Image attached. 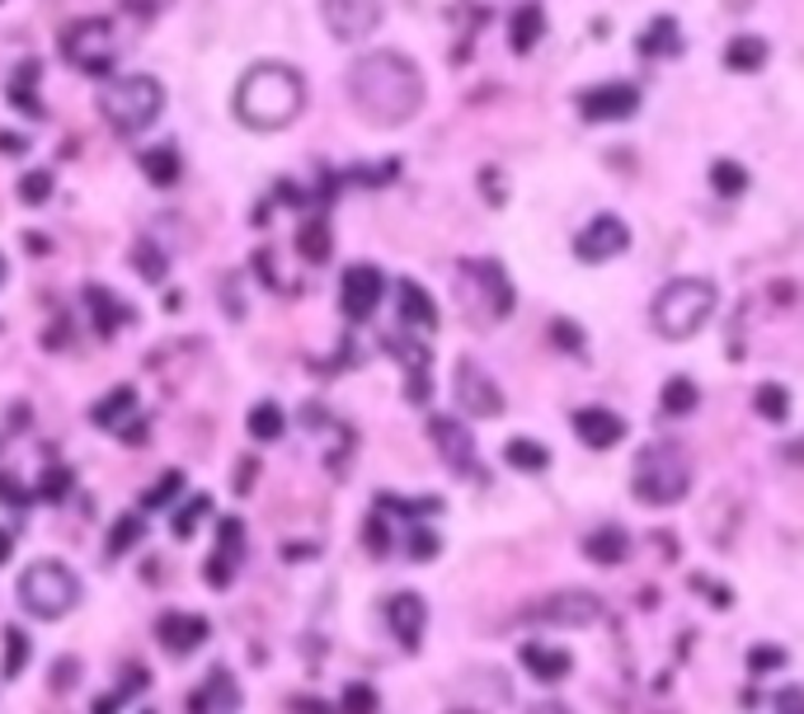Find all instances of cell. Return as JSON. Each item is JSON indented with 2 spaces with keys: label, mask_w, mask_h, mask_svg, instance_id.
I'll list each match as a JSON object with an SVG mask.
<instances>
[{
  "label": "cell",
  "mask_w": 804,
  "mask_h": 714,
  "mask_svg": "<svg viewBox=\"0 0 804 714\" xmlns=\"http://www.w3.org/2000/svg\"><path fill=\"white\" fill-rule=\"evenodd\" d=\"M306 109V81L283 62H259L235 85V118L250 132H283Z\"/></svg>",
  "instance_id": "obj_2"
},
{
  "label": "cell",
  "mask_w": 804,
  "mask_h": 714,
  "mask_svg": "<svg viewBox=\"0 0 804 714\" xmlns=\"http://www.w3.org/2000/svg\"><path fill=\"white\" fill-rule=\"evenodd\" d=\"M503 461L513 470H522V475H541L546 466H551V451H546L541 442H532V438H513L503 447Z\"/></svg>",
  "instance_id": "obj_29"
},
{
  "label": "cell",
  "mask_w": 804,
  "mask_h": 714,
  "mask_svg": "<svg viewBox=\"0 0 804 714\" xmlns=\"http://www.w3.org/2000/svg\"><path fill=\"white\" fill-rule=\"evenodd\" d=\"M480 296H485V325L503 320L513 310V287H508V273L499 264H466L461 268V310L480 315Z\"/></svg>",
  "instance_id": "obj_8"
},
{
  "label": "cell",
  "mask_w": 804,
  "mask_h": 714,
  "mask_svg": "<svg viewBox=\"0 0 804 714\" xmlns=\"http://www.w3.org/2000/svg\"><path fill=\"white\" fill-rule=\"evenodd\" d=\"M386 512H405V518H424V512H442V499H415V503H405V499H390V493H381L377 499Z\"/></svg>",
  "instance_id": "obj_45"
},
{
  "label": "cell",
  "mask_w": 804,
  "mask_h": 714,
  "mask_svg": "<svg viewBox=\"0 0 804 714\" xmlns=\"http://www.w3.org/2000/svg\"><path fill=\"white\" fill-rule=\"evenodd\" d=\"M142 174L151 178L155 188H174V184H180V174H184L180 151H174V146H151V151H142Z\"/></svg>",
  "instance_id": "obj_24"
},
{
  "label": "cell",
  "mask_w": 804,
  "mask_h": 714,
  "mask_svg": "<svg viewBox=\"0 0 804 714\" xmlns=\"http://www.w3.org/2000/svg\"><path fill=\"white\" fill-rule=\"evenodd\" d=\"M386 621H390V634L400 640V649L415 653L424 644V625H428V606L419 592H396V598L386 602Z\"/></svg>",
  "instance_id": "obj_17"
},
{
  "label": "cell",
  "mask_w": 804,
  "mask_h": 714,
  "mask_svg": "<svg viewBox=\"0 0 804 714\" xmlns=\"http://www.w3.org/2000/svg\"><path fill=\"white\" fill-rule=\"evenodd\" d=\"M339 705H344V714H377V691L367 682H348Z\"/></svg>",
  "instance_id": "obj_43"
},
{
  "label": "cell",
  "mask_w": 804,
  "mask_h": 714,
  "mask_svg": "<svg viewBox=\"0 0 804 714\" xmlns=\"http://www.w3.org/2000/svg\"><path fill=\"white\" fill-rule=\"evenodd\" d=\"M772 705H776V714H804V686H781Z\"/></svg>",
  "instance_id": "obj_50"
},
{
  "label": "cell",
  "mask_w": 804,
  "mask_h": 714,
  "mask_svg": "<svg viewBox=\"0 0 804 714\" xmlns=\"http://www.w3.org/2000/svg\"><path fill=\"white\" fill-rule=\"evenodd\" d=\"M24 245H29V254H48V241H43V235H24Z\"/></svg>",
  "instance_id": "obj_57"
},
{
  "label": "cell",
  "mask_w": 804,
  "mask_h": 714,
  "mask_svg": "<svg viewBox=\"0 0 804 714\" xmlns=\"http://www.w3.org/2000/svg\"><path fill=\"white\" fill-rule=\"evenodd\" d=\"M363 536H367V550H372V554H386V545H390V536H386V527H381V518H372V522H367V531H363Z\"/></svg>",
  "instance_id": "obj_51"
},
{
  "label": "cell",
  "mask_w": 804,
  "mask_h": 714,
  "mask_svg": "<svg viewBox=\"0 0 804 714\" xmlns=\"http://www.w3.org/2000/svg\"><path fill=\"white\" fill-rule=\"evenodd\" d=\"M640 52L644 57H678L682 52V33H678V19L673 14H659L650 29L640 38Z\"/></svg>",
  "instance_id": "obj_26"
},
{
  "label": "cell",
  "mask_w": 804,
  "mask_h": 714,
  "mask_svg": "<svg viewBox=\"0 0 804 714\" xmlns=\"http://www.w3.org/2000/svg\"><path fill=\"white\" fill-rule=\"evenodd\" d=\"M424 71L405 52H367L348 67V99L372 128H400L424 109Z\"/></svg>",
  "instance_id": "obj_1"
},
{
  "label": "cell",
  "mask_w": 804,
  "mask_h": 714,
  "mask_svg": "<svg viewBox=\"0 0 804 714\" xmlns=\"http://www.w3.org/2000/svg\"><path fill=\"white\" fill-rule=\"evenodd\" d=\"M29 659H33V644H29V634L24 630H6V677H19V672L29 667Z\"/></svg>",
  "instance_id": "obj_39"
},
{
  "label": "cell",
  "mask_w": 804,
  "mask_h": 714,
  "mask_svg": "<svg viewBox=\"0 0 804 714\" xmlns=\"http://www.w3.org/2000/svg\"><path fill=\"white\" fill-rule=\"evenodd\" d=\"M123 701H128V696H123V691H113V696H109V701H94V714H118V705H123Z\"/></svg>",
  "instance_id": "obj_52"
},
{
  "label": "cell",
  "mask_w": 804,
  "mask_h": 714,
  "mask_svg": "<svg viewBox=\"0 0 804 714\" xmlns=\"http://www.w3.org/2000/svg\"><path fill=\"white\" fill-rule=\"evenodd\" d=\"M19 197H24L29 207L48 203V197H52V170H29L24 178H19Z\"/></svg>",
  "instance_id": "obj_40"
},
{
  "label": "cell",
  "mask_w": 804,
  "mask_h": 714,
  "mask_svg": "<svg viewBox=\"0 0 804 714\" xmlns=\"http://www.w3.org/2000/svg\"><path fill=\"white\" fill-rule=\"evenodd\" d=\"M203 579H207L212 588H231V579H235V560H226V554H212V560L203 564Z\"/></svg>",
  "instance_id": "obj_49"
},
{
  "label": "cell",
  "mask_w": 804,
  "mask_h": 714,
  "mask_svg": "<svg viewBox=\"0 0 804 714\" xmlns=\"http://www.w3.org/2000/svg\"><path fill=\"white\" fill-rule=\"evenodd\" d=\"M715 302L720 296L705 277H673V283L654 296L650 320H654V329L663 334V339L682 344V339H692V334L705 329V320L715 315Z\"/></svg>",
  "instance_id": "obj_3"
},
{
  "label": "cell",
  "mask_w": 804,
  "mask_h": 714,
  "mask_svg": "<svg viewBox=\"0 0 804 714\" xmlns=\"http://www.w3.org/2000/svg\"><path fill=\"white\" fill-rule=\"evenodd\" d=\"M556 339H560V344H570V348H583V334H574L570 325H556Z\"/></svg>",
  "instance_id": "obj_53"
},
{
  "label": "cell",
  "mask_w": 804,
  "mask_h": 714,
  "mask_svg": "<svg viewBox=\"0 0 804 714\" xmlns=\"http://www.w3.org/2000/svg\"><path fill=\"white\" fill-rule=\"evenodd\" d=\"M71 493V470H62V466H52L48 475H43V484L33 489V499H48V503H62Z\"/></svg>",
  "instance_id": "obj_44"
},
{
  "label": "cell",
  "mask_w": 804,
  "mask_h": 714,
  "mask_svg": "<svg viewBox=\"0 0 804 714\" xmlns=\"http://www.w3.org/2000/svg\"><path fill=\"white\" fill-rule=\"evenodd\" d=\"M0 151H10V155L24 151V136H6V132H0Z\"/></svg>",
  "instance_id": "obj_56"
},
{
  "label": "cell",
  "mask_w": 804,
  "mask_h": 714,
  "mask_svg": "<svg viewBox=\"0 0 804 714\" xmlns=\"http://www.w3.org/2000/svg\"><path fill=\"white\" fill-rule=\"evenodd\" d=\"M757 414L767 424H786V414H791V395H786V386H776V381H762L757 386Z\"/></svg>",
  "instance_id": "obj_34"
},
{
  "label": "cell",
  "mask_w": 804,
  "mask_h": 714,
  "mask_svg": "<svg viewBox=\"0 0 804 714\" xmlns=\"http://www.w3.org/2000/svg\"><path fill=\"white\" fill-rule=\"evenodd\" d=\"M541 33H546V10L532 0V6H522L513 14V24H508V43H513V52H532L541 43Z\"/></svg>",
  "instance_id": "obj_25"
},
{
  "label": "cell",
  "mask_w": 804,
  "mask_h": 714,
  "mask_svg": "<svg viewBox=\"0 0 804 714\" xmlns=\"http://www.w3.org/2000/svg\"><path fill=\"white\" fill-rule=\"evenodd\" d=\"M631 489L640 503L650 508H669L682 503L692 489V461L678 442H650L635 456V470H631Z\"/></svg>",
  "instance_id": "obj_4"
},
{
  "label": "cell",
  "mask_w": 804,
  "mask_h": 714,
  "mask_svg": "<svg viewBox=\"0 0 804 714\" xmlns=\"http://www.w3.org/2000/svg\"><path fill=\"white\" fill-rule=\"evenodd\" d=\"M640 109V90L625 85V81H607L579 94V118L583 123H621Z\"/></svg>",
  "instance_id": "obj_14"
},
{
  "label": "cell",
  "mask_w": 804,
  "mask_h": 714,
  "mask_svg": "<svg viewBox=\"0 0 804 714\" xmlns=\"http://www.w3.org/2000/svg\"><path fill=\"white\" fill-rule=\"evenodd\" d=\"M287 432V419H283V409L273 405V400H259L250 409V438H259V442H278Z\"/></svg>",
  "instance_id": "obj_31"
},
{
  "label": "cell",
  "mask_w": 804,
  "mask_h": 714,
  "mask_svg": "<svg viewBox=\"0 0 804 714\" xmlns=\"http://www.w3.org/2000/svg\"><path fill=\"white\" fill-rule=\"evenodd\" d=\"M62 52L71 67H81L85 75H109L113 62H118V38H113V24L109 19H81L62 33Z\"/></svg>",
  "instance_id": "obj_7"
},
{
  "label": "cell",
  "mask_w": 804,
  "mask_h": 714,
  "mask_svg": "<svg viewBox=\"0 0 804 714\" xmlns=\"http://www.w3.org/2000/svg\"><path fill=\"white\" fill-rule=\"evenodd\" d=\"M452 390H457V409L470 414V419H499V414L508 409L499 381L476 363V357H461V363H457Z\"/></svg>",
  "instance_id": "obj_10"
},
{
  "label": "cell",
  "mask_w": 804,
  "mask_h": 714,
  "mask_svg": "<svg viewBox=\"0 0 804 714\" xmlns=\"http://www.w3.org/2000/svg\"><path fill=\"white\" fill-rule=\"evenodd\" d=\"M320 19L329 38L339 43H363L367 33H377L381 24V0H320Z\"/></svg>",
  "instance_id": "obj_12"
},
{
  "label": "cell",
  "mask_w": 804,
  "mask_h": 714,
  "mask_svg": "<svg viewBox=\"0 0 804 714\" xmlns=\"http://www.w3.org/2000/svg\"><path fill=\"white\" fill-rule=\"evenodd\" d=\"M6 277H10V264H6V254H0V287H6Z\"/></svg>",
  "instance_id": "obj_58"
},
{
  "label": "cell",
  "mask_w": 804,
  "mask_h": 714,
  "mask_svg": "<svg viewBox=\"0 0 804 714\" xmlns=\"http://www.w3.org/2000/svg\"><path fill=\"white\" fill-rule=\"evenodd\" d=\"M85 302L94 310V329H100L104 339H109V334H118V325L128 320V306L118 302L113 292H104V287H85Z\"/></svg>",
  "instance_id": "obj_27"
},
{
  "label": "cell",
  "mask_w": 804,
  "mask_h": 714,
  "mask_svg": "<svg viewBox=\"0 0 804 714\" xmlns=\"http://www.w3.org/2000/svg\"><path fill=\"white\" fill-rule=\"evenodd\" d=\"M428 438H434V447L442 451V461L452 466V475H480V461H476V442H470V432L457 424V419H428Z\"/></svg>",
  "instance_id": "obj_15"
},
{
  "label": "cell",
  "mask_w": 804,
  "mask_h": 714,
  "mask_svg": "<svg viewBox=\"0 0 804 714\" xmlns=\"http://www.w3.org/2000/svg\"><path fill=\"white\" fill-rule=\"evenodd\" d=\"M518 659H522V672H527V677H537L541 686H556V682H564V677L574 672V653L560 649V644H541V640H532V644L518 649Z\"/></svg>",
  "instance_id": "obj_18"
},
{
  "label": "cell",
  "mask_w": 804,
  "mask_h": 714,
  "mask_svg": "<svg viewBox=\"0 0 804 714\" xmlns=\"http://www.w3.org/2000/svg\"><path fill=\"white\" fill-rule=\"evenodd\" d=\"M100 113L104 123L118 128L123 136L146 132L155 118L165 113V85L155 75H113L100 94Z\"/></svg>",
  "instance_id": "obj_5"
},
{
  "label": "cell",
  "mask_w": 804,
  "mask_h": 714,
  "mask_svg": "<svg viewBox=\"0 0 804 714\" xmlns=\"http://www.w3.org/2000/svg\"><path fill=\"white\" fill-rule=\"evenodd\" d=\"M711 184H715L720 197H739L743 188H749V174H743L739 161H715L711 165Z\"/></svg>",
  "instance_id": "obj_38"
},
{
  "label": "cell",
  "mask_w": 804,
  "mask_h": 714,
  "mask_svg": "<svg viewBox=\"0 0 804 714\" xmlns=\"http://www.w3.org/2000/svg\"><path fill=\"white\" fill-rule=\"evenodd\" d=\"M132 268L142 273L146 283H161V277H165V254L155 249V245H136L132 249Z\"/></svg>",
  "instance_id": "obj_42"
},
{
  "label": "cell",
  "mask_w": 804,
  "mask_h": 714,
  "mask_svg": "<svg viewBox=\"0 0 804 714\" xmlns=\"http://www.w3.org/2000/svg\"><path fill=\"white\" fill-rule=\"evenodd\" d=\"M396 306H400V320L409 325V329H428L434 334L438 329V306H434V296H428L419 283H396Z\"/></svg>",
  "instance_id": "obj_21"
},
{
  "label": "cell",
  "mask_w": 804,
  "mask_h": 714,
  "mask_svg": "<svg viewBox=\"0 0 804 714\" xmlns=\"http://www.w3.org/2000/svg\"><path fill=\"white\" fill-rule=\"evenodd\" d=\"M207 634H212V625L203 616H193V611H165V616L155 621V640H161V649L174 653V659H184V653L203 649Z\"/></svg>",
  "instance_id": "obj_16"
},
{
  "label": "cell",
  "mask_w": 804,
  "mask_h": 714,
  "mask_svg": "<svg viewBox=\"0 0 804 714\" xmlns=\"http://www.w3.org/2000/svg\"><path fill=\"white\" fill-rule=\"evenodd\" d=\"M297 249H302L306 264H325L329 259V226H325V216H316V222H306L297 231Z\"/></svg>",
  "instance_id": "obj_32"
},
{
  "label": "cell",
  "mask_w": 804,
  "mask_h": 714,
  "mask_svg": "<svg viewBox=\"0 0 804 714\" xmlns=\"http://www.w3.org/2000/svg\"><path fill=\"white\" fill-rule=\"evenodd\" d=\"M180 493H184V470H165L161 480H155V484L142 493V508H146V512H155V508H170L174 499H180Z\"/></svg>",
  "instance_id": "obj_35"
},
{
  "label": "cell",
  "mask_w": 804,
  "mask_h": 714,
  "mask_svg": "<svg viewBox=\"0 0 804 714\" xmlns=\"http://www.w3.org/2000/svg\"><path fill=\"white\" fill-rule=\"evenodd\" d=\"M663 414H692L696 409V381H688V376H673L669 386H663Z\"/></svg>",
  "instance_id": "obj_37"
},
{
  "label": "cell",
  "mask_w": 804,
  "mask_h": 714,
  "mask_svg": "<svg viewBox=\"0 0 804 714\" xmlns=\"http://www.w3.org/2000/svg\"><path fill=\"white\" fill-rule=\"evenodd\" d=\"M81 602V579L62 560H33L19 573V606L38 621H62Z\"/></svg>",
  "instance_id": "obj_6"
},
{
  "label": "cell",
  "mask_w": 804,
  "mask_h": 714,
  "mask_svg": "<svg viewBox=\"0 0 804 714\" xmlns=\"http://www.w3.org/2000/svg\"><path fill=\"white\" fill-rule=\"evenodd\" d=\"M583 554H588L593 564H621L625 554H631V536H625L621 527L607 522V527H598V531L583 536Z\"/></svg>",
  "instance_id": "obj_22"
},
{
  "label": "cell",
  "mask_w": 804,
  "mask_h": 714,
  "mask_svg": "<svg viewBox=\"0 0 804 714\" xmlns=\"http://www.w3.org/2000/svg\"><path fill=\"white\" fill-rule=\"evenodd\" d=\"M207 508H212V499L207 493H193L189 503H174V518H170V531L180 536V541H189L193 531H199V522L207 518Z\"/></svg>",
  "instance_id": "obj_33"
},
{
  "label": "cell",
  "mask_w": 804,
  "mask_h": 714,
  "mask_svg": "<svg viewBox=\"0 0 804 714\" xmlns=\"http://www.w3.org/2000/svg\"><path fill=\"white\" fill-rule=\"evenodd\" d=\"M767 57H772V43L767 38H757V33H739L724 43V67L730 71H762L767 67Z\"/></svg>",
  "instance_id": "obj_23"
},
{
  "label": "cell",
  "mask_w": 804,
  "mask_h": 714,
  "mask_svg": "<svg viewBox=\"0 0 804 714\" xmlns=\"http://www.w3.org/2000/svg\"><path fill=\"white\" fill-rule=\"evenodd\" d=\"M749 667H753V672H776V667H786V649L757 644V649L749 653Z\"/></svg>",
  "instance_id": "obj_47"
},
{
  "label": "cell",
  "mask_w": 804,
  "mask_h": 714,
  "mask_svg": "<svg viewBox=\"0 0 804 714\" xmlns=\"http://www.w3.org/2000/svg\"><path fill=\"white\" fill-rule=\"evenodd\" d=\"M631 249V226L621 222V216L612 212H602L593 216L579 235H574V259L579 264H607V259H617V254Z\"/></svg>",
  "instance_id": "obj_11"
},
{
  "label": "cell",
  "mask_w": 804,
  "mask_h": 714,
  "mask_svg": "<svg viewBox=\"0 0 804 714\" xmlns=\"http://www.w3.org/2000/svg\"><path fill=\"white\" fill-rule=\"evenodd\" d=\"M574 432H579L583 447L607 451V447H617L625 438V419H621V414H612V409L588 405V409H574Z\"/></svg>",
  "instance_id": "obj_19"
},
{
  "label": "cell",
  "mask_w": 804,
  "mask_h": 714,
  "mask_svg": "<svg viewBox=\"0 0 804 714\" xmlns=\"http://www.w3.org/2000/svg\"><path fill=\"white\" fill-rule=\"evenodd\" d=\"M0 503H6V508H29L33 503V489L19 484L10 470H0Z\"/></svg>",
  "instance_id": "obj_46"
},
{
  "label": "cell",
  "mask_w": 804,
  "mask_h": 714,
  "mask_svg": "<svg viewBox=\"0 0 804 714\" xmlns=\"http://www.w3.org/2000/svg\"><path fill=\"white\" fill-rule=\"evenodd\" d=\"M217 554H226V560L241 564V554H245V527H241V518H222V531H217Z\"/></svg>",
  "instance_id": "obj_41"
},
{
  "label": "cell",
  "mask_w": 804,
  "mask_h": 714,
  "mask_svg": "<svg viewBox=\"0 0 804 714\" xmlns=\"http://www.w3.org/2000/svg\"><path fill=\"white\" fill-rule=\"evenodd\" d=\"M132 409H136V390L132 386H118V390L104 395V400L90 405V424L94 428H118V419H123V414H132Z\"/></svg>",
  "instance_id": "obj_28"
},
{
  "label": "cell",
  "mask_w": 804,
  "mask_h": 714,
  "mask_svg": "<svg viewBox=\"0 0 804 714\" xmlns=\"http://www.w3.org/2000/svg\"><path fill=\"white\" fill-rule=\"evenodd\" d=\"M527 714H570L560 701H537V705H527Z\"/></svg>",
  "instance_id": "obj_54"
},
{
  "label": "cell",
  "mask_w": 804,
  "mask_h": 714,
  "mask_svg": "<svg viewBox=\"0 0 804 714\" xmlns=\"http://www.w3.org/2000/svg\"><path fill=\"white\" fill-rule=\"evenodd\" d=\"M381 296H386V277L377 264H353L344 268V283H339V306L353 325L358 320H372V310L381 306Z\"/></svg>",
  "instance_id": "obj_13"
},
{
  "label": "cell",
  "mask_w": 804,
  "mask_h": 714,
  "mask_svg": "<svg viewBox=\"0 0 804 714\" xmlns=\"http://www.w3.org/2000/svg\"><path fill=\"white\" fill-rule=\"evenodd\" d=\"M29 81L38 85V62H29V67H19V81L10 85V104H14L19 113H33V118H43V104H38V94L29 90Z\"/></svg>",
  "instance_id": "obj_36"
},
{
  "label": "cell",
  "mask_w": 804,
  "mask_h": 714,
  "mask_svg": "<svg viewBox=\"0 0 804 714\" xmlns=\"http://www.w3.org/2000/svg\"><path fill=\"white\" fill-rule=\"evenodd\" d=\"M386 348L400 353V363H405V395H409L415 405H424L428 390H434V376H428V348L400 339V334H396V339H386Z\"/></svg>",
  "instance_id": "obj_20"
},
{
  "label": "cell",
  "mask_w": 804,
  "mask_h": 714,
  "mask_svg": "<svg viewBox=\"0 0 804 714\" xmlns=\"http://www.w3.org/2000/svg\"><path fill=\"white\" fill-rule=\"evenodd\" d=\"M10 554H14V536L0 527V564H10Z\"/></svg>",
  "instance_id": "obj_55"
},
{
  "label": "cell",
  "mask_w": 804,
  "mask_h": 714,
  "mask_svg": "<svg viewBox=\"0 0 804 714\" xmlns=\"http://www.w3.org/2000/svg\"><path fill=\"white\" fill-rule=\"evenodd\" d=\"M146 536V522H142V512H128V518H118L109 527V541H104V554L109 560H118V554H128L136 541Z\"/></svg>",
  "instance_id": "obj_30"
},
{
  "label": "cell",
  "mask_w": 804,
  "mask_h": 714,
  "mask_svg": "<svg viewBox=\"0 0 804 714\" xmlns=\"http://www.w3.org/2000/svg\"><path fill=\"white\" fill-rule=\"evenodd\" d=\"M438 550H442V541L434 531H409V560H438Z\"/></svg>",
  "instance_id": "obj_48"
},
{
  "label": "cell",
  "mask_w": 804,
  "mask_h": 714,
  "mask_svg": "<svg viewBox=\"0 0 804 714\" xmlns=\"http://www.w3.org/2000/svg\"><path fill=\"white\" fill-rule=\"evenodd\" d=\"M527 625H564V630H583L602 621V598L593 592H579V588H564V592H551V598H541L522 611Z\"/></svg>",
  "instance_id": "obj_9"
}]
</instances>
